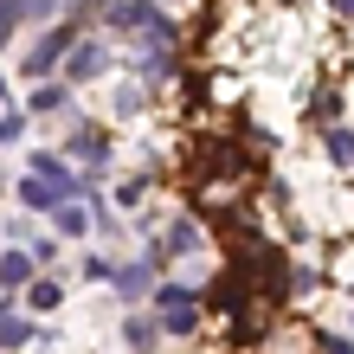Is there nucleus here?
Masks as SVG:
<instances>
[{
	"instance_id": "16",
	"label": "nucleus",
	"mask_w": 354,
	"mask_h": 354,
	"mask_svg": "<svg viewBox=\"0 0 354 354\" xmlns=\"http://www.w3.org/2000/svg\"><path fill=\"white\" fill-rule=\"evenodd\" d=\"M129 348H136V354L155 348V322H149V316H129Z\"/></svg>"
},
{
	"instance_id": "7",
	"label": "nucleus",
	"mask_w": 354,
	"mask_h": 354,
	"mask_svg": "<svg viewBox=\"0 0 354 354\" xmlns=\"http://www.w3.org/2000/svg\"><path fill=\"white\" fill-rule=\"evenodd\" d=\"M32 174H39V180H52V187H58L65 200L77 194V187H84V180H77V174H71V168H65L58 155H32Z\"/></svg>"
},
{
	"instance_id": "9",
	"label": "nucleus",
	"mask_w": 354,
	"mask_h": 354,
	"mask_svg": "<svg viewBox=\"0 0 354 354\" xmlns=\"http://www.w3.org/2000/svg\"><path fill=\"white\" fill-rule=\"evenodd\" d=\"M32 270H39V264H32L26 252H7V258H0V290H26Z\"/></svg>"
},
{
	"instance_id": "18",
	"label": "nucleus",
	"mask_w": 354,
	"mask_h": 354,
	"mask_svg": "<svg viewBox=\"0 0 354 354\" xmlns=\"http://www.w3.org/2000/svg\"><path fill=\"white\" fill-rule=\"evenodd\" d=\"M58 297H65L58 283H32V309H58Z\"/></svg>"
},
{
	"instance_id": "23",
	"label": "nucleus",
	"mask_w": 354,
	"mask_h": 354,
	"mask_svg": "<svg viewBox=\"0 0 354 354\" xmlns=\"http://www.w3.org/2000/svg\"><path fill=\"white\" fill-rule=\"evenodd\" d=\"M322 354H354V348H348L342 335H322Z\"/></svg>"
},
{
	"instance_id": "10",
	"label": "nucleus",
	"mask_w": 354,
	"mask_h": 354,
	"mask_svg": "<svg viewBox=\"0 0 354 354\" xmlns=\"http://www.w3.org/2000/svg\"><path fill=\"white\" fill-rule=\"evenodd\" d=\"M161 252L194 258V252H200V225H194V219H174V225H168V239H161Z\"/></svg>"
},
{
	"instance_id": "3",
	"label": "nucleus",
	"mask_w": 354,
	"mask_h": 354,
	"mask_svg": "<svg viewBox=\"0 0 354 354\" xmlns=\"http://www.w3.org/2000/svg\"><path fill=\"white\" fill-rule=\"evenodd\" d=\"M77 46V26H71V19H65V26H52V32H39V46L26 52V71L32 77H46L52 65H65V52Z\"/></svg>"
},
{
	"instance_id": "17",
	"label": "nucleus",
	"mask_w": 354,
	"mask_h": 354,
	"mask_svg": "<svg viewBox=\"0 0 354 354\" xmlns=\"http://www.w3.org/2000/svg\"><path fill=\"white\" fill-rule=\"evenodd\" d=\"M13 26H19V0H0V46L13 39Z\"/></svg>"
},
{
	"instance_id": "24",
	"label": "nucleus",
	"mask_w": 354,
	"mask_h": 354,
	"mask_svg": "<svg viewBox=\"0 0 354 354\" xmlns=\"http://www.w3.org/2000/svg\"><path fill=\"white\" fill-rule=\"evenodd\" d=\"M328 7H335V13H348V19H354V0H328Z\"/></svg>"
},
{
	"instance_id": "22",
	"label": "nucleus",
	"mask_w": 354,
	"mask_h": 354,
	"mask_svg": "<svg viewBox=\"0 0 354 354\" xmlns=\"http://www.w3.org/2000/svg\"><path fill=\"white\" fill-rule=\"evenodd\" d=\"M84 277H97V283H103V277H116V258H91V264H84Z\"/></svg>"
},
{
	"instance_id": "15",
	"label": "nucleus",
	"mask_w": 354,
	"mask_h": 354,
	"mask_svg": "<svg viewBox=\"0 0 354 354\" xmlns=\"http://www.w3.org/2000/svg\"><path fill=\"white\" fill-rule=\"evenodd\" d=\"M328 161H335V168H354V136L348 129H328Z\"/></svg>"
},
{
	"instance_id": "8",
	"label": "nucleus",
	"mask_w": 354,
	"mask_h": 354,
	"mask_svg": "<svg viewBox=\"0 0 354 354\" xmlns=\"http://www.w3.org/2000/svg\"><path fill=\"white\" fill-rule=\"evenodd\" d=\"M58 200H65V194H58L52 180H39V174H26V180H19V206H32V213H52Z\"/></svg>"
},
{
	"instance_id": "20",
	"label": "nucleus",
	"mask_w": 354,
	"mask_h": 354,
	"mask_svg": "<svg viewBox=\"0 0 354 354\" xmlns=\"http://www.w3.org/2000/svg\"><path fill=\"white\" fill-rule=\"evenodd\" d=\"M335 110H342V97L322 91V97H316V122H335Z\"/></svg>"
},
{
	"instance_id": "21",
	"label": "nucleus",
	"mask_w": 354,
	"mask_h": 354,
	"mask_svg": "<svg viewBox=\"0 0 354 354\" xmlns=\"http://www.w3.org/2000/svg\"><path fill=\"white\" fill-rule=\"evenodd\" d=\"M142 194H149V180H122V187H116V200H122V206H136Z\"/></svg>"
},
{
	"instance_id": "14",
	"label": "nucleus",
	"mask_w": 354,
	"mask_h": 354,
	"mask_svg": "<svg viewBox=\"0 0 354 354\" xmlns=\"http://www.w3.org/2000/svg\"><path fill=\"white\" fill-rule=\"evenodd\" d=\"M110 110H116V116H142V110H149V97H142V84H122V91L110 97Z\"/></svg>"
},
{
	"instance_id": "11",
	"label": "nucleus",
	"mask_w": 354,
	"mask_h": 354,
	"mask_svg": "<svg viewBox=\"0 0 354 354\" xmlns=\"http://www.w3.org/2000/svg\"><path fill=\"white\" fill-rule=\"evenodd\" d=\"M32 342V322L13 316V303H0V348H26Z\"/></svg>"
},
{
	"instance_id": "5",
	"label": "nucleus",
	"mask_w": 354,
	"mask_h": 354,
	"mask_svg": "<svg viewBox=\"0 0 354 354\" xmlns=\"http://www.w3.org/2000/svg\"><path fill=\"white\" fill-rule=\"evenodd\" d=\"M136 71H142V84H161V77H174V46H142V58H136Z\"/></svg>"
},
{
	"instance_id": "1",
	"label": "nucleus",
	"mask_w": 354,
	"mask_h": 354,
	"mask_svg": "<svg viewBox=\"0 0 354 354\" xmlns=\"http://www.w3.org/2000/svg\"><path fill=\"white\" fill-rule=\"evenodd\" d=\"M103 19H110L116 32H149V39H161V46H174V19H161L155 0H110Z\"/></svg>"
},
{
	"instance_id": "12",
	"label": "nucleus",
	"mask_w": 354,
	"mask_h": 354,
	"mask_svg": "<svg viewBox=\"0 0 354 354\" xmlns=\"http://www.w3.org/2000/svg\"><path fill=\"white\" fill-rule=\"evenodd\" d=\"M52 219H58V232H65V239H84L91 232V213H84V206H71V200H58Z\"/></svg>"
},
{
	"instance_id": "4",
	"label": "nucleus",
	"mask_w": 354,
	"mask_h": 354,
	"mask_svg": "<svg viewBox=\"0 0 354 354\" xmlns=\"http://www.w3.org/2000/svg\"><path fill=\"white\" fill-rule=\"evenodd\" d=\"M103 65H110V52H103L97 39H77V46L65 52V77H71V84H91Z\"/></svg>"
},
{
	"instance_id": "13",
	"label": "nucleus",
	"mask_w": 354,
	"mask_h": 354,
	"mask_svg": "<svg viewBox=\"0 0 354 354\" xmlns=\"http://www.w3.org/2000/svg\"><path fill=\"white\" fill-rule=\"evenodd\" d=\"M65 103H71L65 84H39V91L26 97V110H32V116H52V110H65Z\"/></svg>"
},
{
	"instance_id": "2",
	"label": "nucleus",
	"mask_w": 354,
	"mask_h": 354,
	"mask_svg": "<svg viewBox=\"0 0 354 354\" xmlns=\"http://www.w3.org/2000/svg\"><path fill=\"white\" fill-rule=\"evenodd\" d=\"M155 309H161V328H168V335H194V328H200V297L180 290V283H161Z\"/></svg>"
},
{
	"instance_id": "19",
	"label": "nucleus",
	"mask_w": 354,
	"mask_h": 354,
	"mask_svg": "<svg viewBox=\"0 0 354 354\" xmlns=\"http://www.w3.org/2000/svg\"><path fill=\"white\" fill-rule=\"evenodd\" d=\"M19 129H26V116H0V149H13Z\"/></svg>"
},
{
	"instance_id": "6",
	"label": "nucleus",
	"mask_w": 354,
	"mask_h": 354,
	"mask_svg": "<svg viewBox=\"0 0 354 354\" xmlns=\"http://www.w3.org/2000/svg\"><path fill=\"white\" fill-rule=\"evenodd\" d=\"M200 174H245V161H239L232 142H206L200 149Z\"/></svg>"
}]
</instances>
